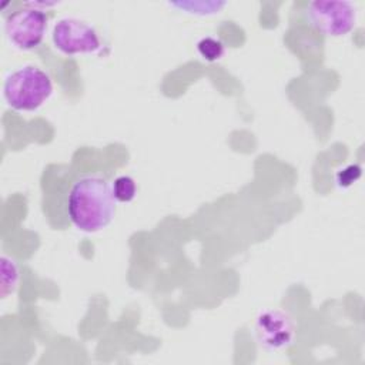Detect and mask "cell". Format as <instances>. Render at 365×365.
I'll use <instances>...</instances> for the list:
<instances>
[{
    "label": "cell",
    "mask_w": 365,
    "mask_h": 365,
    "mask_svg": "<svg viewBox=\"0 0 365 365\" xmlns=\"http://www.w3.org/2000/svg\"><path fill=\"white\" fill-rule=\"evenodd\" d=\"M115 204L111 184L106 178L84 175L68 191L67 215L77 230L98 232L113 221Z\"/></svg>",
    "instance_id": "obj_1"
},
{
    "label": "cell",
    "mask_w": 365,
    "mask_h": 365,
    "mask_svg": "<svg viewBox=\"0 0 365 365\" xmlns=\"http://www.w3.org/2000/svg\"><path fill=\"white\" fill-rule=\"evenodd\" d=\"M255 336L267 351H282L294 344L295 322L284 311L269 308L259 312L255 319Z\"/></svg>",
    "instance_id": "obj_6"
},
{
    "label": "cell",
    "mask_w": 365,
    "mask_h": 365,
    "mask_svg": "<svg viewBox=\"0 0 365 365\" xmlns=\"http://www.w3.org/2000/svg\"><path fill=\"white\" fill-rule=\"evenodd\" d=\"M113 195L117 202H131L137 195V184L130 175H120L111 182Z\"/></svg>",
    "instance_id": "obj_8"
},
{
    "label": "cell",
    "mask_w": 365,
    "mask_h": 365,
    "mask_svg": "<svg viewBox=\"0 0 365 365\" xmlns=\"http://www.w3.org/2000/svg\"><path fill=\"white\" fill-rule=\"evenodd\" d=\"M173 7H180L182 10H187V13H192V14H201V16H207V14H215L220 13V10L225 6V3H215V1H187V3H171Z\"/></svg>",
    "instance_id": "obj_9"
},
{
    "label": "cell",
    "mask_w": 365,
    "mask_h": 365,
    "mask_svg": "<svg viewBox=\"0 0 365 365\" xmlns=\"http://www.w3.org/2000/svg\"><path fill=\"white\" fill-rule=\"evenodd\" d=\"M53 94L51 77L37 66H23L11 71L3 83V97L16 111H36Z\"/></svg>",
    "instance_id": "obj_2"
},
{
    "label": "cell",
    "mask_w": 365,
    "mask_h": 365,
    "mask_svg": "<svg viewBox=\"0 0 365 365\" xmlns=\"http://www.w3.org/2000/svg\"><path fill=\"white\" fill-rule=\"evenodd\" d=\"M47 16L34 3L11 13L4 23V33L9 43L21 50L30 51L38 47L46 36Z\"/></svg>",
    "instance_id": "obj_4"
},
{
    "label": "cell",
    "mask_w": 365,
    "mask_h": 365,
    "mask_svg": "<svg viewBox=\"0 0 365 365\" xmlns=\"http://www.w3.org/2000/svg\"><path fill=\"white\" fill-rule=\"evenodd\" d=\"M54 47L66 56L94 54L100 51L101 41L93 26L76 17H63L56 21L51 31Z\"/></svg>",
    "instance_id": "obj_5"
},
{
    "label": "cell",
    "mask_w": 365,
    "mask_h": 365,
    "mask_svg": "<svg viewBox=\"0 0 365 365\" xmlns=\"http://www.w3.org/2000/svg\"><path fill=\"white\" fill-rule=\"evenodd\" d=\"M308 23L328 37H342L354 30L358 21L356 7L349 1L317 0L305 9Z\"/></svg>",
    "instance_id": "obj_3"
},
{
    "label": "cell",
    "mask_w": 365,
    "mask_h": 365,
    "mask_svg": "<svg viewBox=\"0 0 365 365\" xmlns=\"http://www.w3.org/2000/svg\"><path fill=\"white\" fill-rule=\"evenodd\" d=\"M197 51L201 56L202 60L208 61V63H214L218 61L224 57L225 54V46L224 43L212 36H207L198 40L197 43Z\"/></svg>",
    "instance_id": "obj_7"
}]
</instances>
